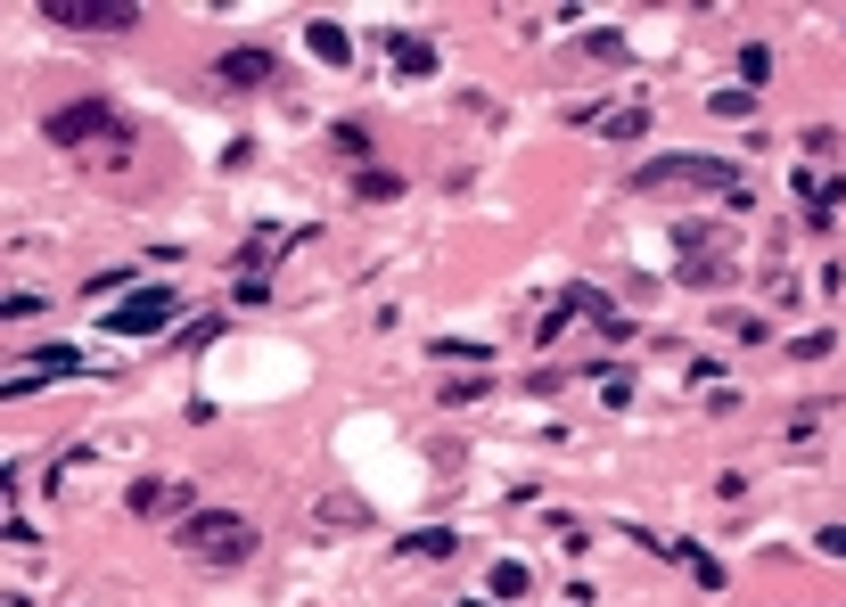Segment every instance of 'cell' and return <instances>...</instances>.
I'll use <instances>...</instances> for the list:
<instances>
[{"label": "cell", "instance_id": "cell-1", "mask_svg": "<svg viewBox=\"0 0 846 607\" xmlns=\"http://www.w3.org/2000/svg\"><path fill=\"white\" fill-rule=\"evenodd\" d=\"M256 526H247L239 509H189L182 526H173V551L198 558V567H247L256 558Z\"/></svg>", "mask_w": 846, "mask_h": 607}, {"label": "cell", "instance_id": "cell-2", "mask_svg": "<svg viewBox=\"0 0 846 607\" xmlns=\"http://www.w3.org/2000/svg\"><path fill=\"white\" fill-rule=\"evenodd\" d=\"M633 189H642V198H665V189H723L732 205H748V189H739V173L723 165V156H649V165H633Z\"/></svg>", "mask_w": 846, "mask_h": 607}, {"label": "cell", "instance_id": "cell-3", "mask_svg": "<svg viewBox=\"0 0 846 607\" xmlns=\"http://www.w3.org/2000/svg\"><path fill=\"white\" fill-rule=\"evenodd\" d=\"M173 313H182V288H165V279H157V288H132L124 304H115L108 329H115V337H157Z\"/></svg>", "mask_w": 846, "mask_h": 607}, {"label": "cell", "instance_id": "cell-4", "mask_svg": "<svg viewBox=\"0 0 846 607\" xmlns=\"http://www.w3.org/2000/svg\"><path fill=\"white\" fill-rule=\"evenodd\" d=\"M41 17H58V25H74V34H132V0H41Z\"/></svg>", "mask_w": 846, "mask_h": 607}, {"label": "cell", "instance_id": "cell-5", "mask_svg": "<svg viewBox=\"0 0 846 607\" xmlns=\"http://www.w3.org/2000/svg\"><path fill=\"white\" fill-rule=\"evenodd\" d=\"M108 124H115V108H108V99H83V108H58L41 131H50V148H83V140H99Z\"/></svg>", "mask_w": 846, "mask_h": 607}, {"label": "cell", "instance_id": "cell-6", "mask_svg": "<svg viewBox=\"0 0 846 607\" xmlns=\"http://www.w3.org/2000/svg\"><path fill=\"white\" fill-rule=\"evenodd\" d=\"M132 509L140 517H189L198 501H189V477H140L132 484Z\"/></svg>", "mask_w": 846, "mask_h": 607}, {"label": "cell", "instance_id": "cell-7", "mask_svg": "<svg viewBox=\"0 0 846 607\" xmlns=\"http://www.w3.org/2000/svg\"><path fill=\"white\" fill-rule=\"evenodd\" d=\"M222 83H231V91H263V83H279V58L272 50H222Z\"/></svg>", "mask_w": 846, "mask_h": 607}, {"label": "cell", "instance_id": "cell-8", "mask_svg": "<svg viewBox=\"0 0 846 607\" xmlns=\"http://www.w3.org/2000/svg\"><path fill=\"white\" fill-rule=\"evenodd\" d=\"M66 369H83V353H74V345H41L25 369H9V394H34L41 378H66Z\"/></svg>", "mask_w": 846, "mask_h": 607}, {"label": "cell", "instance_id": "cell-9", "mask_svg": "<svg viewBox=\"0 0 846 607\" xmlns=\"http://www.w3.org/2000/svg\"><path fill=\"white\" fill-rule=\"evenodd\" d=\"M313 526H321V534H362L370 509H362L353 493H321V501H313Z\"/></svg>", "mask_w": 846, "mask_h": 607}, {"label": "cell", "instance_id": "cell-10", "mask_svg": "<svg viewBox=\"0 0 846 607\" xmlns=\"http://www.w3.org/2000/svg\"><path fill=\"white\" fill-rule=\"evenodd\" d=\"M682 288H691V295H723V288H732V255H682Z\"/></svg>", "mask_w": 846, "mask_h": 607}, {"label": "cell", "instance_id": "cell-11", "mask_svg": "<svg viewBox=\"0 0 846 607\" xmlns=\"http://www.w3.org/2000/svg\"><path fill=\"white\" fill-rule=\"evenodd\" d=\"M387 58H395L403 74H436V50H427L420 34H387Z\"/></svg>", "mask_w": 846, "mask_h": 607}, {"label": "cell", "instance_id": "cell-12", "mask_svg": "<svg viewBox=\"0 0 846 607\" xmlns=\"http://www.w3.org/2000/svg\"><path fill=\"white\" fill-rule=\"evenodd\" d=\"M452 551H460L452 526H420V534H403V558H452Z\"/></svg>", "mask_w": 846, "mask_h": 607}, {"label": "cell", "instance_id": "cell-13", "mask_svg": "<svg viewBox=\"0 0 846 607\" xmlns=\"http://www.w3.org/2000/svg\"><path fill=\"white\" fill-rule=\"evenodd\" d=\"M353 198H362V205H395V198H403V173H362Z\"/></svg>", "mask_w": 846, "mask_h": 607}, {"label": "cell", "instance_id": "cell-14", "mask_svg": "<svg viewBox=\"0 0 846 607\" xmlns=\"http://www.w3.org/2000/svg\"><path fill=\"white\" fill-rule=\"evenodd\" d=\"M436 353H444V362H469V369L494 362V345H477V337H436Z\"/></svg>", "mask_w": 846, "mask_h": 607}, {"label": "cell", "instance_id": "cell-15", "mask_svg": "<svg viewBox=\"0 0 846 607\" xmlns=\"http://www.w3.org/2000/svg\"><path fill=\"white\" fill-rule=\"evenodd\" d=\"M592 131H608V140H642V131H649V115H642V108H617V115H600Z\"/></svg>", "mask_w": 846, "mask_h": 607}, {"label": "cell", "instance_id": "cell-16", "mask_svg": "<svg viewBox=\"0 0 846 607\" xmlns=\"http://www.w3.org/2000/svg\"><path fill=\"white\" fill-rule=\"evenodd\" d=\"M584 58H600V66H625L633 41H625V34H584Z\"/></svg>", "mask_w": 846, "mask_h": 607}, {"label": "cell", "instance_id": "cell-17", "mask_svg": "<svg viewBox=\"0 0 846 607\" xmlns=\"http://www.w3.org/2000/svg\"><path fill=\"white\" fill-rule=\"evenodd\" d=\"M526 591H534V574L518 567V558H501L494 567V599H526Z\"/></svg>", "mask_w": 846, "mask_h": 607}, {"label": "cell", "instance_id": "cell-18", "mask_svg": "<svg viewBox=\"0 0 846 607\" xmlns=\"http://www.w3.org/2000/svg\"><path fill=\"white\" fill-rule=\"evenodd\" d=\"M304 41H313V58H329V66H346V50H353V41L337 34V25H321V17H313V34H304Z\"/></svg>", "mask_w": 846, "mask_h": 607}, {"label": "cell", "instance_id": "cell-19", "mask_svg": "<svg viewBox=\"0 0 846 607\" xmlns=\"http://www.w3.org/2000/svg\"><path fill=\"white\" fill-rule=\"evenodd\" d=\"M739 74H748V91H756V83H773V50L748 41V50H739Z\"/></svg>", "mask_w": 846, "mask_h": 607}, {"label": "cell", "instance_id": "cell-20", "mask_svg": "<svg viewBox=\"0 0 846 607\" xmlns=\"http://www.w3.org/2000/svg\"><path fill=\"white\" fill-rule=\"evenodd\" d=\"M329 148H337V156H353V165H362V156H370V131H362V124H337V131H329Z\"/></svg>", "mask_w": 846, "mask_h": 607}, {"label": "cell", "instance_id": "cell-21", "mask_svg": "<svg viewBox=\"0 0 846 607\" xmlns=\"http://www.w3.org/2000/svg\"><path fill=\"white\" fill-rule=\"evenodd\" d=\"M813 551H822V558H846V526H822V534H813Z\"/></svg>", "mask_w": 846, "mask_h": 607}, {"label": "cell", "instance_id": "cell-22", "mask_svg": "<svg viewBox=\"0 0 846 607\" xmlns=\"http://www.w3.org/2000/svg\"><path fill=\"white\" fill-rule=\"evenodd\" d=\"M452 607H485V599H452Z\"/></svg>", "mask_w": 846, "mask_h": 607}, {"label": "cell", "instance_id": "cell-23", "mask_svg": "<svg viewBox=\"0 0 846 607\" xmlns=\"http://www.w3.org/2000/svg\"><path fill=\"white\" fill-rule=\"evenodd\" d=\"M9 607H34V599H9Z\"/></svg>", "mask_w": 846, "mask_h": 607}]
</instances>
